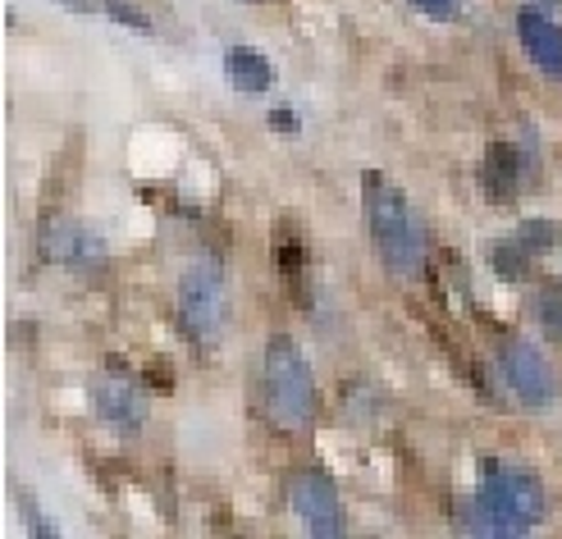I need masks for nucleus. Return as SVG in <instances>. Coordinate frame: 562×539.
I'll use <instances>...</instances> for the list:
<instances>
[{"label":"nucleus","mask_w":562,"mask_h":539,"mask_svg":"<svg viewBox=\"0 0 562 539\" xmlns=\"http://www.w3.org/2000/svg\"><path fill=\"white\" fill-rule=\"evenodd\" d=\"M367 220H371L380 261L393 274H416L420 261H426V234H420V220L412 215L407 196L398 188H389L380 175L367 179Z\"/></svg>","instance_id":"nucleus-1"},{"label":"nucleus","mask_w":562,"mask_h":539,"mask_svg":"<svg viewBox=\"0 0 562 539\" xmlns=\"http://www.w3.org/2000/svg\"><path fill=\"white\" fill-rule=\"evenodd\" d=\"M266 403L270 416L284 425V430H312L316 420V380H312V366L297 352L293 338L274 334L270 348H266Z\"/></svg>","instance_id":"nucleus-2"},{"label":"nucleus","mask_w":562,"mask_h":539,"mask_svg":"<svg viewBox=\"0 0 562 539\" xmlns=\"http://www.w3.org/2000/svg\"><path fill=\"white\" fill-rule=\"evenodd\" d=\"M179 316L196 344H220L224 321H229V289L215 257H196L179 279Z\"/></svg>","instance_id":"nucleus-3"},{"label":"nucleus","mask_w":562,"mask_h":539,"mask_svg":"<svg viewBox=\"0 0 562 539\" xmlns=\"http://www.w3.org/2000/svg\"><path fill=\"white\" fill-rule=\"evenodd\" d=\"M481 498L494 507V513H503L508 517L521 535L536 526V521H544V485L530 471H517V467H498V462H490L485 471H481Z\"/></svg>","instance_id":"nucleus-4"},{"label":"nucleus","mask_w":562,"mask_h":539,"mask_svg":"<svg viewBox=\"0 0 562 539\" xmlns=\"http://www.w3.org/2000/svg\"><path fill=\"white\" fill-rule=\"evenodd\" d=\"M498 366H503V380H508V389L517 393L526 407H536V412L553 407L558 384H553V371H549V361L540 357L536 344H526V338H508L503 352H498Z\"/></svg>","instance_id":"nucleus-5"},{"label":"nucleus","mask_w":562,"mask_h":539,"mask_svg":"<svg viewBox=\"0 0 562 539\" xmlns=\"http://www.w3.org/2000/svg\"><path fill=\"white\" fill-rule=\"evenodd\" d=\"M289 503L312 535H344V503L325 471H297L289 480Z\"/></svg>","instance_id":"nucleus-6"},{"label":"nucleus","mask_w":562,"mask_h":539,"mask_svg":"<svg viewBox=\"0 0 562 539\" xmlns=\"http://www.w3.org/2000/svg\"><path fill=\"white\" fill-rule=\"evenodd\" d=\"M92 407L105 425H115V430L133 435L137 425L147 420V398H143V389H137L133 380H120V375H110L92 389Z\"/></svg>","instance_id":"nucleus-7"},{"label":"nucleus","mask_w":562,"mask_h":539,"mask_svg":"<svg viewBox=\"0 0 562 539\" xmlns=\"http://www.w3.org/2000/svg\"><path fill=\"white\" fill-rule=\"evenodd\" d=\"M517 37L530 55V65H540L544 74L562 78V33H558V23L549 14H540L536 5L521 10L517 14Z\"/></svg>","instance_id":"nucleus-8"},{"label":"nucleus","mask_w":562,"mask_h":539,"mask_svg":"<svg viewBox=\"0 0 562 539\" xmlns=\"http://www.w3.org/2000/svg\"><path fill=\"white\" fill-rule=\"evenodd\" d=\"M224 74H229V82L238 92L247 97H261L270 92V82H274V69L261 50H251V46H234L229 55H224Z\"/></svg>","instance_id":"nucleus-9"},{"label":"nucleus","mask_w":562,"mask_h":539,"mask_svg":"<svg viewBox=\"0 0 562 539\" xmlns=\"http://www.w3.org/2000/svg\"><path fill=\"white\" fill-rule=\"evenodd\" d=\"M46 251L55 261H101V243L88 234V229H78V224H65V229H50L46 234Z\"/></svg>","instance_id":"nucleus-10"},{"label":"nucleus","mask_w":562,"mask_h":539,"mask_svg":"<svg viewBox=\"0 0 562 539\" xmlns=\"http://www.w3.org/2000/svg\"><path fill=\"white\" fill-rule=\"evenodd\" d=\"M517 179H521V165H517V151L508 142H494V151L485 160V188L490 196H503V202H513L517 196Z\"/></svg>","instance_id":"nucleus-11"},{"label":"nucleus","mask_w":562,"mask_h":539,"mask_svg":"<svg viewBox=\"0 0 562 539\" xmlns=\"http://www.w3.org/2000/svg\"><path fill=\"white\" fill-rule=\"evenodd\" d=\"M471 530H481V535H521L508 517L503 513H494V507L485 503V498H475V507H471V521H467Z\"/></svg>","instance_id":"nucleus-12"},{"label":"nucleus","mask_w":562,"mask_h":539,"mask_svg":"<svg viewBox=\"0 0 562 539\" xmlns=\"http://www.w3.org/2000/svg\"><path fill=\"white\" fill-rule=\"evenodd\" d=\"M526 257L530 251L521 243H503V247H494V270L508 274V279H521L526 274Z\"/></svg>","instance_id":"nucleus-13"},{"label":"nucleus","mask_w":562,"mask_h":539,"mask_svg":"<svg viewBox=\"0 0 562 539\" xmlns=\"http://www.w3.org/2000/svg\"><path fill=\"white\" fill-rule=\"evenodd\" d=\"M517 243H521L526 251H544V247L558 243V224H526V229L517 234Z\"/></svg>","instance_id":"nucleus-14"},{"label":"nucleus","mask_w":562,"mask_h":539,"mask_svg":"<svg viewBox=\"0 0 562 539\" xmlns=\"http://www.w3.org/2000/svg\"><path fill=\"white\" fill-rule=\"evenodd\" d=\"M105 10L115 14L120 23H128V27H137V33H151V19L143 14V10H133L128 0H105Z\"/></svg>","instance_id":"nucleus-15"},{"label":"nucleus","mask_w":562,"mask_h":539,"mask_svg":"<svg viewBox=\"0 0 562 539\" xmlns=\"http://www.w3.org/2000/svg\"><path fill=\"white\" fill-rule=\"evenodd\" d=\"M540 316H544V325L562 338V293H553V289L540 293Z\"/></svg>","instance_id":"nucleus-16"},{"label":"nucleus","mask_w":562,"mask_h":539,"mask_svg":"<svg viewBox=\"0 0 562 539\" xmlns=\"http://www.w3.org/2000/svg\"><path fill=\"white\" fill-rule=\"evenodd\" d=\"M412 5L420 14H430V19H448V14H453V0H412Z\"/></svg>","instance_id":"nucleus-17"},{"label":"nucleus","mask_w":562,"mask_h":539,"mask_svg":"<svg viewBox=\"0 0 562 539\" xmlns=\"http://www.w3.org/2000/svg\"><path fill=\"white\" fill-rule=\"evenodd\" d=\"M55 5H69V10H88V0H55Z\"/></svg>","instance_id":"nucleus-18"},{"label":"nucleus","mask_w":562,"mask_h":539,"mask_svg":"<svg viewBox=\"0 0 562 539\" xmlns=\"http://www.w3.org/2000/svg\"><path fill=\"white\" fill-rule=\"evenodd\" d=\"M544 5H553V0H544Z\"/></svg>","instance_id":"nucleus-19"}]
</instances>
